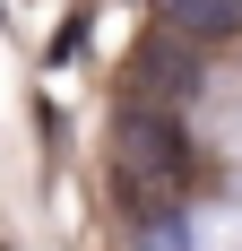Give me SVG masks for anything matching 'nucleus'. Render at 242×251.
I'll return each mask as SVG.
<instances>
[{
	"label": "nucleus",
	"instance_id": "obj_1",
	"mask_svg": "<svg viewBox=\"0 0 242 251\" xmlns=\"http://www.w3.org/2000/svg\"><path fill=\"white\" fill-rule=\"evenodd\" d=\"M199 87H208V44H191V35L156 26L130 52V104H191Z\"/></svg>",
	"mask_w": 242,
	"mask_h": 251
},
{
	"label": "nucleus",
	"instance_id": "obj_2",
	"mask_svg": "<svg viewBox=\"0 0 242 251\" xmlns=\"http://www.w3.org/2000/svg\"><path fill=\"white\" fill-rule=\"evenodd\" d=\"M165 26L217 52V44H234V35H242V0H165Z\"/></svg>",
	"mask_w": 242,
	"mask_h": 251
}]
</instances>
